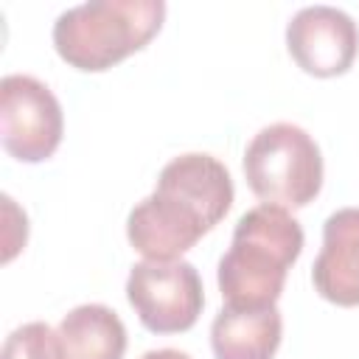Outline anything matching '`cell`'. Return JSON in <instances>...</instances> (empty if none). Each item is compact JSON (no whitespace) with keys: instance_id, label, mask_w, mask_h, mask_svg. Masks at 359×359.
I'll use <instances>...</instances> for the list:
<instances>
[{"instance_id":"cell-1","label":"cell","mask_w":359,"mask_h":359,"mask_svg":"<svg viewBox=\"0 0 359 359\" xmlns=\"http://www.w3.org/2000/svg\"><path fill=\"white\" fill-rule=\"evenodd\" d=\"M233 205L224 163L188 151L163 165L154 191L129 210L126 238L146 261H180Z\"/></svg>"},{"instance_id":"cell-2","label":"cell","mask_w":359,"mask_h":359,"mask_svg":"<svg viewBox=\"0 0 359 359\" xmlns=\"http://www.w3.org/2000/svg\"><path fill=\"white\" fill-rule=\"evenodd\" d=\"M303 252L300 222L278 205L250 208L219 261V292L230 306H275L286 272Z\"/></svg>"},{"instance_id":"cell-3","label":"cell","mask_w":359,"mask_h":359,"mask_svg":"<svg viewBox=\"0 0 359 359\" xmlns=\"http://www.w3.org/2000/svg\"><path fill=\"white\" fill-rule=\"evenodd\" d=\"M163 20V0H93L56 17L53 48L70 67L101 73L143 50L160 34Z\"/></svg>"},{"instance_id":"cell-4","label":"cell","mask_w":359,"mask_h":359,"mask_svg":"<svg viewBox=\"0 0 359 359\" xmlns=\"http://www.w3.org/2000/svg\"><path fill=\"white\" fill-rule=\"evenodd\" d=\"M244 177L264 205L306 208L323 188L320 146L294 123H269L244 151Z\"/></svg>"},{"instance_id":"cell-5","label":"cell","mask_w":359,"mask_h":359,"mask_svg":"<svg viewBox=\"0 0 359 359\" xmlns=\"http://www.w3.org/2000/svg\"><path fill=\"white\" fill-rule=\"evenodd\" d=\"M126 300L151 334H182L199 320L205 292L188 261H140L129 269Z\"/></svg>"},{"instance_id":"cell-6","label":"cell","mask_w":359,"mask_h":359,"mask_svg":"<svg viewBox=\"0 0 359 359\" xmlns=\"http://www.w3.org/2000/svg\"><path fill=\"white\" fill-rule=\"evenodd\" d=\"M62 132V104L39 79L11 73L0 81V140L14 160H48L59 149Z\"/></svg>"},{"instance_id":"cell-7","label":"cell","mask_w":359,"mask_h":359,"mask_svg":"<svg viewBox=\"0 0 359 359\" xmlns=\"http://www.w3.org/2000/svg\"><path fill=\"white\" fill-rule=\"evenodd\" d=\"M286 48L294 65L317 79L351 70L359 50V28L342 8L306 6L286 25Z\"/></svg>"},{"instance_id":"cell-8","label":"cell","mask_w":359,"mask_h":359,"mask_svg":"<svg viewBox=\"0 0 359 359\" xmlns=\"http://www.w3.org/2000/svg\"><path fill=\"white\" fill-rule=\"evenodd\" d=\"M311 280L323 300L359 306V208H342L325 219Z\"/></svg>"},{"instance_id":"cell-9","label":"cell","mask_w":359,"mask_h":359,"mask_svg":"<svg viewBox=\"0 0 359 359\" xmlns=\"http://www.w3.org/2000/svg\"><path fill=\"white\" fill-rule=\"evenodd\" d=\"M283 320L278 306H230L210 325L216 359H272L280 348Z\"/></svg>"},{"instance_id":"cell-10","label":"cell","mask_w":359,"mask_h":359,"mask_svg":"<svg viewBox=\"0 0 359 359\" xmlns=\"http://www.w3.org/2000/svg\"><path fill=\"white\" fill-rule=\"evenodd\" d=\"M56 331L65 359H123L126 353V328L121 317L101 303L70 309Z\"/></svg>"},{"instance_id":"cell-11","label":"cell","mask_w":359,"mask_h":359,"mask_svg":"<svg viewBox=\"0 0 359 359\" xmlns=\"http://www.w3.org/2000/svg\"><path fill=\"white\" fill-rule=\"evenodd\" d=\"M3 359H65L59 331L48 323H25L3 342Z\"/></svg>"},{"instance_id":"cell-12","label":"cell","mask_w":359,"mask_h":359,"mask_svg":"<svg viewBox=\"0 0 359 359\" xmlns=\"http://www.w3.org/2000/svg\"><path fill=\"white\" fill-rule=\"evenodd\" d=\"M140 359H191V356L177 348H160V351H146Z\"/></svg>"}]
</instances>
